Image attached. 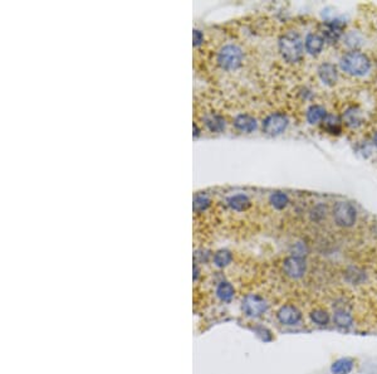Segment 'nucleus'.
I'll return each mask as SVG.
<instances>
[{
    "label": "nucleus",
    "instance_id": "nucleus-1",
    "mask_svg": "<svg viewBox=\"0 0 377 374\" xmlns=\"http://www.w3.org/2000/svg\"><path fill=\"white\" fill-rule=\"evenodd\" d=\"M278 49L284 61L288 63H297L302 59L304 53L302 37L297 32H287L282 34L278 42Z\"/></svg>",
    "mask_w": 377,
    "mask_h": 374
},
{
    "label": "nucleus",
    "instance_id": "nucleus-2",
    "mask_svg": "<svg viewBox=\"0 0 377 374\" xmlns=\"http://www.w3.org/2000/svg\"><path fill=\"white\" fill-rule=\"evenodd\" d=\"M339 66H341L342 71H344L348 75L361 77L369 72L371 68V62L366 54L357 52V50H351V52H347L346 54L342 55Z\"/></svg>",
    "mask_w": 377,
    "mask_h": 374
},
{
    "label": "nucleus",
    "instance_id": "nucleus-3",
    "mask_svg": "<svg viewBox=\"0 0 377 374\" xmlns=\"http://www.w3.org/2000/svg\"><path fill=\"white\" fill-rule=\"evenodd\" d=\"M244 61V52L236 45H225L217 54V63L225 71L238 69Z\"/></svg>",
    "mask_w": 377,
    "mask_h": 374
},
{
    "label": "nucleus",
    "instance_id": "nucleus-4",
    "mask_svg": "<svg viewBox=\"0 0 377 374\" xmlns=\"http://www.w3.org/2000/svg\"><path fill=\"white\" fill-rule=\"evenodd\" d=\"M333 219L339 227H352L357 219V211L355 205L348 202H339L333 208Z\"/></svg>",
    "mask_w": 377,
    "mask_h": 374
},
{
    "label": "nucleus",
    "instance_id": "nucleus-5",
    "mask_svg": "<svg viewBox=\"0 0 377 374\" xmlns=\"http://www.w3.org/2000/svg\"><path fill=\"white\" fill-rule=\"evenodd\" d=\"M289 125V119L283 112H273L269 114L262 121V130L265 135L278 136L287 130Z\"/></svg>",
    "mask_w": 377,
    "mask_h": 374
},
{
    "label": "nucleus",
    "instance_id": "nucleus-6",
    "mask_svg": "<svg viewBox=\"0 0 377 374\" xmlns=\"http://www.w3.org/2000/svg\"><path fill=\"white\" fill-rule=\"evenodd\" d=\"M283 271L291 279L298 280L304 276L305 271H307V263H305L304 258L301 256H289L283 262Z\"/></svg>",
    "mask_w": 377,
    "mask_h": 374
},
{
    "label": "nucleus",
    "instance_id": "nucleus-7",
    "mask_svg": "<svg viewBox=\"0 0 377 374\" xmlns=\"http://www.w3.org/2000/svg\"><path fill=\"white\" fill-rule=\"evenodd\" d=\"M243 310L250 318H258L268 310V304L258 295H247L243 300Z\"/></svg>",
    "mask_w": 377,
    "mask_h": 374
},
{
    "label": "nucleus",
    "instance_id": "nucleus-8",
    "mask_svg": "<svg viewBox=\"0 0 377 374\" xmlns=\"http://www.w3.org/2000/svg\"><path fill=\"white\" fill-rule=\"evenodd\" d=\"M277 318L283 325L294 327V325L300 324V322L302 320V313L293 305H284L278 310Z\"/></svg>",
    "mask_w": 377,
    "mask_h": 374
},
{
    "label": "nucleus",
    "instance_id": "nucleus-9",
    "mask_svg": "<svg viewBox=\"0 0 377 374\" xmlns=\"http://www.w3.org/2000/svg\"><path fill=\"white\" fill-rule=\"evenodd\" d=\"M234 128L243 134H252L258 129V121L249 114H239L234 117Z\"/></svg>",
    "mask_w": 377,
    "mask_h": 374
},
{
    "label": "nucleus",
    "instance_id": "nucleus-10",
    "mask_svg": "<svg viewBox=\"0 0 377 374\" xmlns=\"http://www.w3.org/2000/svg\"><path fill=\"white\" fill-rule=\"evenodd\" d=\"M318 76L321 81L327 86H335L339 80V71L333 63L326 62L318 67Z\"/></svg>",
    "mask_w": 377,
    "mask_h": 374
},
{
    "label": "nucleus",
    "instance_id": "nucleus-11",
    "mask_svg": "<svg viewBox=\"0 0 377 374\" xmlns=\"http://www.w3.org/2000/svg\"><path fill=\"white\" fill-rule=\"evenodd\" d=\"M203 124L206 128V130L213 134H222L224 133L226 121L225 117L219 114H208L203 117Z\"/></svg>",
    "mask_w": 377,
    "mask_h": 374
},
{
    "label": "nucleus",
    "instance_id": "nucleus-12",
    "mask_svg": "<svg viewBox=\"0 0 377 374\" xmlns=\"http://www.w3.org/2000/svg\"><path fill=\"white\" fill-rule=\"evenodd\" d=\"M325 47V38L317 33H308L304 39L305 52L311 55H318Z\"/></svg>",
    "mask_w": 377,
    "mask_h": 374
},
{
    "label": "nucleus",
    "instance_id": "nucleus-13",
    "mask_svg": "<svg viewBox=\"0 0 377 374\" xmlns=\"http://www.w3.org/2000/svg\"><path fill=\"white\" fill-rule=\"evenodd\" d=\"M227 205L235 212H245L252 205V200L245 194H234L226 199Z\"/></svg>",
    "mask_w": 377,
    "mask_h": 374
},
{
    "label": "nucleus",
    "instance_id": "nucleus-14",
    "mask_svg": "<svg viewBox=\"0 0 377 374\" xmlns=\"http://www.w3.org/2000/svg\"><path fill=\"white\" fill-rule=\"evenodd\" d=\"M343 28L344 25L337 20L332 23H326L325 29H323V38L327 39L330 43H336L342 36Z\"/></svg>",
    "mask_w": 377,
    "mask_h": 374
},
{
    "label": "nucleus",
    "instance_id": "nucleus-15",
    "mask_svg": "<svg viewBox=\"0 0 377 374\" xmlns=\"http://www.w3.org/2000/svg\"><path fill=\"white\" fill-rule=\"evenodd\" d=\"M327 110H326L323 106L321 105H312L311 107L307 110V114H305V119L311 125L319 124V122H323L325 119L327 117Z\"/></svg>",
    "mask_w": 377,
    "mask_h": 374
},
{
    "label": "nucleus",
    "instance_id": "nucleus-16",
    "mask_svg": "<svg viewBox=\"0 0 377 374\" xmlns=\"http://www.w3.org/2000/svg\"><path fill=\"white\" fill-rule=\"evenodd\" d=\"M355 362L351 358H341L336 360L331 367V373L332 374H349L353 369Z\"/></svg>",
    "mask_w": 377,
    "mask_h": 374
},
{
    "label": "nucleus",
    "instance_id": "nucleus-17",
    "mask_svg": "<svg viewBox=\"0 0 377 374\" xmlns=\"http://www.w3.org/2000/svg\"><path fill=\"white\" fill-rule=\"evenodd\" d=\"M343 122L349 126V128H357L362 124V115H361L360 110L355 106L347 108L346 112L343 114Z\"/></svg>",
    "mask_w": 377,
    "mask_h": 374
},
{
    "label": "nucleus",
    "instance_id": "nucleus-18",
    "mask_svg": "<svg viewBox=\"0 0 377 374\" xmlns=\"http://www.w3.org/2000/svg\"><path fill=\"white\" fill-rule=\"evenodd\" d=\"M341 119L336 115L328 114L327 117L323 121V129L327 131L331 135H339L342 133V126H341Z\"/></svg>",
    "mask_w": 377,
    "mask_h": 374
},
{
    "label": "nucleus",
    "instance_id": "nucleus-19",
    "mask_svg": "<svg viewBox=\"0 0 377 374\" xmlns=\"http://www.w3.org/2000/svg\"><path fill=\"white\" fill-rule=\"evenodd\" d=\"M211 205V198L206 193H196L192 199V209L195 213H204Z\"/></svg>",
    "mask_w": 377,
    "mask_h": 374
},
{
    "label": "nucleus",
    "instance_id": "nucleus-20",
    "mask_svg": "<svg viewBox=\"0 0 377 374\" xmlns=\"http://www.w3.org/2000/svg\"><path fill=\"white\" fill-rule=\"evenodd\" d=\"M333 323L339 327H351L353 324V318L347 310L339 309L333 314Z\"/></svg>",
    "mask_w": 377,
    "mask_h": 374
},
{
    "label": "nucleus",
    "instance_id": "nucleus-21",
    "mask_svg": "<svg viewBox=\"0 0 377 374\" xmlns=\"http://www.w3.org/2000/svg\"><path fill=\"white\" fill-rule=\"evenodd\" d=\"M269 203H270V205L274 209L282 211V209L287 208V205L289 204V197L286 193H283V191H274L269 197Z\"/></svg>",
    "mask_w": 377,
    "mask_h": 374
},
{
    "label": "nucleus",
    "instance_id": "nucleus-22",
    "mask_svg": "<svg viewBox=\"0 0 377 374\" xmlns=\"http://www.w3.org/2000/svg\"><path fill=\"white\" fill-rule=\"evenodd\" d=\"M233 260V255H231L230 251H227V249H219L215 255H214V263H215V266L220 267H226L229 263L231 262Z\"/></svg>",
    "mask_w": 377,
    "mask_h": 374
},
{
    "label": "nucleus",
    "instance_id": "nucleus-23",
    "mask_svg": "<svg viewBox=\"0 0 377 374\" xmlns=\"http://www.w3.org/2000/svg\"><path fill=\"white\" fill-rule=\"evenodd\" d=\"M217 295L222 301L229 302L234 297V287L229 282L219 283L217 288Z\"/></svg>",
    "mask_w": 377,
    "mask_h": 374
},
{
    "label": "nucleus",
    "instance_id": "nucleus-24",
    "mask_svg": "<svg viewBox=\"0 0 377 374\" xmlns=\"http://www.w3.org/2000/svg\"><path fill=\"white\" fill-rule=\"evenodd\" d=\"M311 320L317 325H327L330 323V314L325 310L317 309L311 313Z\"/></svg>",
    "mask_w": 377,
    "mask_h": 374
},
{
    "label": "nucleus",
    "instance_id": "nucleus-25",
    "mask_svg": "<svg viewBox=\"0 0 377 374\" xmlns=\"http://www.w3.org/2000/svg\"><path fill=\"white\" fill-rule=\"evenodd\" d=\"M192 43H194V47H199L200 45H203L204 42V34L203 32L199 31V29H194L192 32Z\"/></svg>",
    "mask_w": 377,
    "mask_h": 374
},
{
    "label": "nucleus",
    "instance_id": "nucleus-26",
    "mask_svg": "<svg viewBox=\"0 0 377 374\" xmlns=\"http://www.w3.org/2000/svg\"><path fill=\"white\" fill-rule=\"evenodd\" d=\"M200 134H201V131H200V128L197 126V124H194V139L199 138Z\"/></svg>",
    "mask_w": 377,
    "mask_h": 374
},
{
    "label": "nucleus",
    "instance_id": "nucleus-27",
    "mask_svg": "<svg viewBox=\"0 0 377 374\" xmlns=\"http://www.w3.org/2000/svg\"><path fill=\"white\" fill-rule=\"evenodd\" d=\"M197 276H199V269H197L196 263L194 265V280H197Z\"/></svg>",
    "mask_w": 377,
    "mask_h": 374
},
{
    "label": "nucleus",
    "instance_id": "nucleus-28",
    "mask_svg": "<svg viewBox=\"0 0 377 374\" xmlns=\"http://www.w3.org/2000/svg\"><path fill=\"white\" fill-rule=\"evenodd\" d=\"M372 141H374V145L377 147V133L374 134V136H372Z\"/></svg>",
    "mask_w": 377,
    "mask_h": 374
}]
</instances>
